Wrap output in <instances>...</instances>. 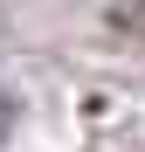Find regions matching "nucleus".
Wrapping results in <instances>:
<instances>
[{
	"label": "nucleus",
	"instance_id": "nucleus-1",
	"mask_svg": "<svg viewBox=\"0 0 145 152\" xmlns=\"http://www.w3.org/2000/svg\"><path fill=\"white\" fill-rule=\"evenodd\" d=\"M111 28H117V35H131V42H145V0H125V7L111 14Z\"/></svg>",
	"mask_w": 145,
	"mask_h": 152
},
{
	"label": "nucleus",
	"instance_id": "nucleus-2",
	"mask_svg": "<svg viewBox=\"0 0 145 152\" xmlns=\"http://www.w3.org/2000/svg\"><path fill=\"white\" fill-rule=\"evenodd\" d=\"M7 124H14V104H7V90H0V145H7Z\"/></svg>",
	"mask_w": 145,
	"mask_h": 152
}]
</instances>
